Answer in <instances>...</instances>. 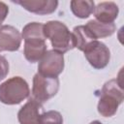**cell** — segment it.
<instances>
[{
	"label": "cell",
	"instance_id": "30bf717a",
	"mask_svg": "<svg viewBox=\"0 0 124 124\" xmlns=\"http://www.w3.org/2000/svg\"><path fill=\"white\" fill-rule=\"evenodd\" d=\"M46 51V40L33 39L24 41V57L30 63L39 62Z\"/></svg>",
	"mask_w": 124,
	"mask_h": 124
},
{
	"label": "cell",
	"instance_id": "d6986e66",
	"mask_svg": "<svg viewBox=\"0 0 124 124\" xmlns=\"http://www.w3.org/2000/svg\"><path fill=\"white\" fill-rule=\"evenodd\" d=\"M89 124H102V122H100L99 120H94V121H92V122H90Z\"/></svg>",
	"mask_w": 124,
	"mask_h": 124
},
{
	"label": "cell",
	"instance_id": "5b68a950",
	"mask_svg": "<svg viewBox=\"0 0 124 124\" xmlns=\"http://www.w3.org/2000/svg\"><path fill=\"white\" fill-rule=\"evenodd\" d=\"M64 70V56L53 49L46 50L39 61L38 73L45 77L57 78Z\"/></svg>",
	"mask_w": 124,
	"mask_h": 124
},
{
	"label": "cell",
	"instance_id": "6da1fadb",
	"mask_svg": "<svg viewBox=\"0 0 124 124\" xmlns=\"http://www.w3.org/2000/svg\"><path fill=\"white\" fill-rule=\"evenodd\" d=\"M124 100V93L121 83L117 79H110L107 81L102 90L98 102V112L104 117L113 116L120 104Z\"/></svg>",
	"mask_w": 124,
	"mask_h": 124
},
{
	"label": "cell",
	"instance_id": "e0dca14e",
	"mask_svg": "<svg viewBox=\"0 0 124 124\" xmlns=\"http://www.w3.org/2000/svg\"><path fill=\"white\" fill-rule=\"evenodd\" d=\"M9 74V62L7 59L0 55V80H3Z\"/></svg>",
	"mask_w": 124,
	"mask_h": 124
},
{
	"label": "cell",
	"instance_id": "4fadbf2b",
	"mask_svg": "<svg viewBox=\"0 0 124 124\" xmlns=\"http://www.w3.org/2000/svg\"><path fill=\"white\" fill-rule=\"evenodd\" d=\"M85 26L96 40H98L100 38H106V37L111 36L116 30V26L113 22L112 23H103L96 19L89 20L85 24Z\"/></svg>",
	"mask_w": 124,
	"mask_h": 124
},
{
	"label": "cell",
	"instance_id": "5bb4252c",
	"mask_svg": "<svg viewBox=\"0 0 124 124\" xmlns=\"http://www.w3.org/2000/svg\"><path fill=\"white\" fill-rule=\"evenodd\" d=\"M70 5L72 13L79 18H87L95 8V3L91 0H73Z\"/></svg>",
	"mask_w": 124,
	"mask_h": 124
},
{
	"label": "cell",
	"instance_id": "7c38bea8",
	"mask_svg": "<svg viewBox=\"0 0 124 124\" xmlns=\"http://www.w3.org/2000/svg\"><path fill=\"white\" fill-rule=\"evenodd\" d=\"M73 41H74V47L84 51L85 48L90 46L93 42L97 41L86 28L85 25H78L73 29L72 32Z\"/></svg>",
	"mask_w": 124,
	"mask_h": 124
},
{
	"label": "cell",
	"instance_id": "ffe728a7",
	"mask_svg": "<svg viewBox=\"0 0 124 124\" xmlns=\"http://www.w3.org/2000/svg\"><path fill=\"white\" fill-rule=\"evenodd\" d=\"M0 51H1V50H0Z\"/></svg>",
	"mask_w": 124,
	"mask_h": 124
},
{
	"label": "cell",
	"instance_id": "2e32d148",
	"mask_svg": "<svg viewBox=\"0 0 124 124\" xmlns=\"http://www.w3.org/2000/svg\"><path fill=\"white\" fill-rule=\"evenodd\" d=\"M40 124H63V117L56 110L45 111L41 117Z\"/></svg>",
	"mask_w": 124,
	"mask_h": 124
},
{
	"label": "cell",
	"instance_id": "3957f363",
	"mask_svg": "<svg viewBox=\"0 0 124 124\" xmlns=\"http://www.w3.org/2000/svg\"><path fill=\"white\" fill-rule=\"evenodd\" d=\"M29 95V85L21 77H13L0 84V102L5 105H18Z\"/></svg>",
	"mask_w": 124,
	"mask_h": 124
},
{
	"label": "cell",
	"instance_id": "8fae6325",
	"mask_svg": "<svg viewBox=\"0 0 124 124\" xmlns=\"http://www.w3.org/2000/svg\"><path fill=\"white\" fill-rule=\"evenodd\" d=\"M96 20L103 23H112L117 17L119 9L114 2H101L94 8Z\"/></svg>",
	"mask_w": 124,
	"mask_h": 124
},
{
	"label": "cell",
	"instance_id": "ba28073f",
	"mask_svg": "<svg viewBox=\"0 0 124 124\" xmlns=\"http://www.w3.org/2000/svg\"><path fill=\"white\" fill-rule=\"evenodd\" d=\"M21 35L16 27L12 25L0 26V50H18L21 45Z\"/></svg>",
	"mask_w": 124,
	"mask_h": 124
},
{
	"label": "cell",
	"instance_id": "277c9868",
	"mask_svg": "<svg viewBox=\"0 0 124 124\" xmlns=\"http://www.w3.org/2000/svg\"><path fill=\"white\" fill-rule=\"evenodd\" d=\"M59 89L58 78L45 77L37 73L33 78L32 99L43 104L56 95Z\"/></svg>",
	"mask_w": 124,
	"mask_h": 124
},
{
	"label": "cell",
	"instance_id": "9c48e42d",
	"mask_svg": "<svg viewBox=\"0 0 124 124\" xmlns=\"http://www.w3.org/2000/svg\"><path fill=\"white\" fill-rule=\"evenodd\" d=\"M14 3L18 4L26 11L39 16L52 14L58 6V1L56 0H23L14 1Z\"/></svg>",
	"mask_w": 124,
	"mask_h": 124
},
{
	"label": "cell",
	"instance_id": "52a82bcc",
	"mask_svg": "<svg viewBox=\"0 0 124 124\" xmlns=\"http://www.w3.org/2000/svg\"><path fill=\"white\" fill-rule=\"evenodd\" d=\"M45 109L43 105L31 98L19 109L17 119L20 124H40Z\"/></svg>",
	"mask_w": 124,
	"mask_h": 124
},
{
	"label": "cell",
	"instance_id": "ac0fdd59",
	"mask_svg": "<svg viewBox=\"0 0 124 124\" xmlns=\"http://www.w3.org/2000/svg\"><path fill=\"white\" fill-rule=\"evenodd\" d=\"M8 14H9V8H8V6L4 2H1L0 1V26L2 25V23L6 19Z\"/></svg>",
	"mask_w": 124,
	"mask_h": 124
},
{
	"label": "cell",
	"instance_id": "8992f818",
	"mask_svg": "<svg viewBox=\"0 0 124 124\" xmlns=\"http://www.w3.org/2000/svg\"><path fill=\"white\" fill-rule=\"evenodd\" d=\"M83 52L89 64L97 70L107 67L110 59V51L108 47L98 40L88 46Z\"/></svg>",
	"mask_w": 124,
	"mask_h": 124
},
{
	"label": "cell",
	"instance_id": "9a60e30c",
	"mask_svg": "<svg viewBox=\"0 0 124 124\" xmlns=\"http://www.w3.org/2000/svg\"><path fill=\"white\" fill-rule=\"evenodd\" d=\"M21 38L24 41L33 40V39H43L46 40L44 34V24L40 22H29L27 23L23 29Z\"/></svg>",
	"mask_w": 124,
	"mask_h": 124
},
{
	"label": "cell",
	"instance_id": "7a4b0ae2",
	"mask_svg": "<svg viewBox=\"0 0 124 124\" xmlns=\"http://www.w3.org/2000/svg\"><path fill=\"white\" fill-rule=\"evenodd\" d=\"M44 34L46 39L50 41L53 50L65 53L74 48L73 36L68 27L61 21L50 20L44 24Z\"/></svg>",
	"mask_w": 124,
	"mask_h": 124
}]
</instances>
